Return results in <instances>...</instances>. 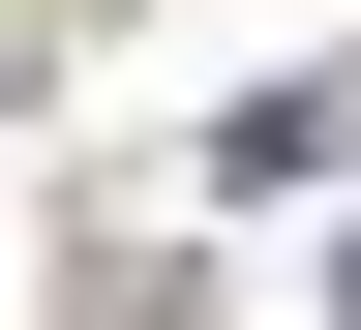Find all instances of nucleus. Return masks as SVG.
I'll return each instance as SVG.
<instances>
[{"label": "nucleus", "mask_w": 361, "mask_h": 330, "mask_svg": "<svg viewBox=\"0 0 361 330\" xmlns=\"http://www.w3.org/2000/svg\"><path fill=\"white\" fill-rule=\"evenodd\" d=\"M331 300H361V270H331Z\"/></svg>", "instance_id": "obj_1"}]
</instances>
